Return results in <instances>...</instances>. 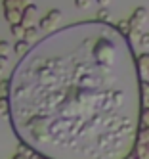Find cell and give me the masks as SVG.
Instances as JSON below:
<instances>
[{
	"mask_svg": "<svg viewBox=\"0 0 149 159\" xmlns=\"http://www.w3.org/2000/svg\"><path fill=\"white\" fill-rule=\"evenodd\" d=\"M59 21H61V10L54 8V10H50V12L40 19L38 27H40V29H44V31H50V29H54L57 23H59Z\"/></svg>",
	"mask_w": 149,
	"mask_h": 159,
	"instance_id": "obj_1",
	"label": "cell"
},
{
	"mask_svg": "<svg viewBox=\"0 0 149 159\" xmlns=\"http://www.w3.org/2000/svg\"><path fill=\"white\" fill-rule=\"evenodd\" d=\"M130 25H132V29H142L143 27V23L147 21V10L143 8V6H140V8H136L134 12H132V16H130Z\"/></svg>",
	"mask_w": 149,
	"mask_h": 159,
	"instance_id": "obj_2",
	"label": "cell"
},
{
	"mask_svg": "<svg viewBox=\"0 0 149 159\" xmlns=\"http://www.w3.org/2000/svg\"><path fill=\"white\" fill-rule=\"evenodd\" d=\"M136 69L138 73H140L142 77V81H145V75H149V54H140L136 58Z\"/></svg>",
	"mask_w": 149,
	"mask_h": 159,
	"instance_id": "obj_3",
	"label": "cell"
},
{
	"mask_svg": "<svg viewBox=\"0 0 149 159\" xmlns=\"http://www.w3.org/2000/svg\"><path fill=\"white\" fill-rule=\"evenodd\" d=\"M34 16H37V6H29L23 10V14H21V25L23 27H34Z\"/></svg>",
	"mask_w": 149,
	"mask_h": 159,
	"instance_id": "obj_4",
	"label": "cell"
},
{
	"mask_svg": "<svg viewBox=\"0 0 149 159\" xmlns=\"http://www.w3.org/2000/svg\"><path fill=\"white\" fill-rule=\"evenodd\" d=\"M132 155L136 159H149V142H145V144L136 142L132 148Z\"/></svg>",
	"mask_w": 149,
	"mask_h": 159,
	"instance_id": "obj_5",
	"label": "cell"
},
{
	"mask_svg": "<svg viewBox=\"0 0 149 159\" xmlns=\"http://www.w3.org/2000/svg\"><path fill=\"white\" fill-rule=\"evenodd\" d=\"M140 104L142 107H149V79H140Z\"/></svg>",
	"mask_w": 149,
	"mask_h": 159,
	"instance_id": "obj_6",
	"label": "cell"
},
{
	"mask_svg": "<svg viewBox=\"0 0 149 159\" xmlns=\"http://www.w3.org/2000/svg\"><path fill=\"white\" fill-rule=\"evenodd\" d=\"M21 10H17V8H14V10H4V19L8 21L10 25H17V23H21Z\"/></svg>",
	"mask_w": 149,
	"mask_h": 159,
	"instance_id": "obj_7",
	"label": "cell"
},
{
	"mask_svg": "<svg viewBox=\"0 0 149 159\" xmlns=\"http://www.w3.org/2000/svg\"><path fill=\"white\" fill-rule=\"evenodd\" d=\"M115 29H117L122 37H128V33L132 31V25H130V21H128V19H121V21H117Z\"/></svg>",
	"mask_w": 149,
	"mask_h": 159,
	"instance_id": "obj_8",
	"label": "cell"
},
{
	"mask_svg": "<svg viewBox=\"0 0 149 159\" xmlns=\"http://www.w3.org/2000/svg\"><path fill=\"white\" fill-rule=\"evenodd\" d=\"M37 39H38V29H37V27H27L23 40L29 42V44H33V42H37Z\"/></svg>",
	"mask_w": 149,
	"mask_h": 159,
	"instance_id": "obj_9",
	"label": "cell"
},
{
	"mask_svg": "<svg viewBox=\"0 0 149 159\" xmlns=\"http://www.w3.org/2000/svg\"><path fill=\"white\" fill-rule=\"evenodd\" d=\"M29 48H31V44L29 42H25V40H17L15 44H14V52L17 54V56H25L27 52H29Z\"/></svg>",
	"mask_w": 149,
	"mask_h": 159,
	"instance_id": "obj_10",
	"label": "cell"
},
{
	"mask_svg": "<svg viewBox=\"0 0 149 159\" xmlns=\"http://www.w3.org/2000/svg\"><path fill=\"white\" fill-rule=\"evenodd\" d=\"M10 100L4 98V96H0V119H4V117H10Z\"/></svg>",
	"mask_w": 149,
	"mask_h": 159,
	"instance_id": "obj_11",
	"label": "cell"
},
{
	"mask_svg": "<svg viewBox=\"0 0 149 159\" xmlns=\"http://www.w3.org/2000/svg\"><path fill=\"white\" fill-rule=\"evenodd\" d=\"M10 33L14 35L17 40H21L23 37H25V27H23L21 23H17V25H10Z\"/></svg>",
	"mask_w": 149,
	"mask_h": 159,
	"instance_id": "obj_12",
	"label": "cell"
},
{
	"mask_svg": "<svg viewBox=\"0 0 149 159\" xmlns=\"http://www.w3.org/2000/svg\"><path fill=\"white\" fill-rule=\"evenodd\" d=\"M96 19L99 21V23H107V21L111 19V12H109L107 8H99L98 14H96Z\"/></svg>",
	"mask_w": 149,
	"mask_h": 159,
	"instance_id": "obj_13",
	"label": "cell"
},
{
	"mask_svg": "<svg viewBox=\"0 0 149 159\" xmlns=\"http://www.w3.org/2000/svg\"><path fill=\"white\" fill-rule=\"evenodd\" d=\"M11 86V81L10 79H2V81H0V96H4V98H8V94H10V88Z\"/></svg>",
	"mask_w": 149,
	"mask_h": 159,
	"instance_id": "obj_14",
	"label": "cell"
},
{
	"mask_svg": "<svg viewBox=\"0 0 149 159\" xmlns=\"http://www.w3.org/2000/svg\"><path fill=\"white\" fill-rule=\"evenodd\" d=\"M140 127H149V107L140 109Z\"/></svg>",
	"mask_w": 149,
	"mask_h": 159,
	"instance_id": "obj_15",
	"label": "cell"
},
{
	"mask_svg": "<svg viewBox=\"0 0 149 159\" xmlns=\"http://www.w3.org/2000/svg\"><path fill=\"white\" fill-rule=\"evenodd\" d=\"M142 35H143L142 29H132V31L128 33V37H126V39H128V42H138V44H140Z\"/></svg>",
	"mask_w": 149,
	"mask_h": 159,
	"instance_id": "obj_16",
	"label": "cell"
},
{
	"mask_svg": "<svg viewBox=\"0 0 149 159\" xmlns=\"http://www.w3.org/2000/svg\"><path fill=\"white\" fill-rule=\"evenodd\" d=\"M14 50L10 46V42L8 40H0V58H8V54Z\"/></svg>",
	"mask_w": 149,
	"mask_h": 159,
	"instance_id": "obj_17",
	"label": "cell"
},
{
	"mask_svg": "<svg viewBox=\"0 0 149 159\" xmlns=\"http://www.w3.org/2000/svg\"><path fill=\"white\" fill-rule=\"evenodd\" d=\"M2 8L4 10H14V8L19 10V0H2Z\"/></svg>",
	"mask_w": 149,
	"mask_h": 159,
	"instance_id": "obj_18",
	"label": "cell"
},
{
	"mask_svg": "<svg viewBox=\"0 0 149 159\" xmlns=\"http://www.w3.org/2000/svg\"><path fill=\"white\" fill-rule=\"evenodd\" d=\"M75 6L78 10H88L92 6V0H75Z\"/></svg>",
	"mask_w": 149,
	"mask_h": 159,
	"instance_id": "obj_19",
	"label": "cell"
},
{
	"mask_svg": "<svg viewBox=\"0 0 149 159\" xmlns=\"http://www.w3.org/2000/svg\"><path fill=\"white\" fill-rule=\"evenodd\" d=\"M140 46H142V48H149V33H143V35H142Z\"/></svg>",
	"mask_w": 149,
	"mask_h": 159,
	"instance_id": "obj_20",
	"label": "cell"
},
{
	"mask_svg": "<svg viewBox=\"0 0 149 159\" xmlns=\"http://www.w3.org/2000/svg\"><path fill=\"white\" fill-rule=\"evenodd\" d=\"M33 4H34L33 0H19V10L23 12V10H25V8H29V6H33Z\"/></svg>",
	"mask_w": 149,
	"mask_h": 159,
	"instance_id": "obj_21",
	"label": "cell"
},
{
	"mask_svg": "<svg viewBox=\"0 0 149 159\" xmlns=\"http://www.w3.org/2000/svg\"><path fill=\"white\" fill-rule=\"evenodd\" d=\"M6 65H8V58H0V75L4 73V69H6Z\"/></svg>",
	"mask_w": 149,
	"mask_h": 159,
	"instance_id": "obj_22",
	"label": "cell"
},
{
	"mask_svg": "<svg viewBox=\"0 0 149 159\" xmlns=\"http://www.w3.org/2000/svg\"><path fill=\"white\" fill-rule=\"evenodd\" d=\"M96 2L99 4V8H107L111 4V0H96Z\"/></svg>",
	"mask_w": 149,
	"mask_h": 159,
	"instance_id": "obj_23",
	"label": "cell"
},
{
	"mask_svg": "<svg viewBox=\"0 0 149 159\" xmlns=\"http://www.w3.org/2000/svg\"><path fill=\"white\" fill-rule=\"evenodd\" d=\"M11 159H31V157H27V155H23V153H15Z\"/></svg>",
	"mask_w": 149,
	"mask_h": 159,
	"instance_id": "obj_24",
	"label": "cell"
},
{
	"mask_svg": "<svg viewBox=\"0 0 149 159\" xmlns=\"http://www.w3.org/2000/svg\"><path fill=\"white\" fill-rule=\"evenodd\" d=\"M33 159H50V157H44V155H40V153H37V155H34Z\"/></svg>",
	"mask_w": 149,
	"mask_h": 159,
	"instance_id": "obj_25",
	"label": "cell"
},
{
	"mask_svg": "<svg viewBox=\"0 0 149 159\" xmlns=\"http://www.w3.org/2000/svg\"><path fill=\"white\" fill-rule=\"evenodd\" d=\"M124 159H136V157H134V155H132V153H130V155H128V157H124Z\"/></svg>",
	"mask_w": 149,
	"mask_h": 159,
	"instance_id": "obj_26",
	"label": "cell"
}]
</instances>
